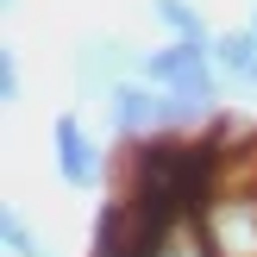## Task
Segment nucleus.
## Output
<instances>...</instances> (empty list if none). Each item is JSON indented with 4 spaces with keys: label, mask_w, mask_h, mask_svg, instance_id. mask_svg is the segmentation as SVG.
I'll return each instance as SVG.
<instances>
[{
    "label": "nucleus",
    "mask_w": 257,
    "mask_h": 257,
    "mask_svg": "<svg viewBox=\"0 0 257 257\" xmlns=\"http://www.w3.org/2000/svg\"><path fill=\"white\" fill-rule=\"evenodd\" d=\"M245 25H251V32H257V13H251V19H245Z\"/></svg>",
    "instance_id": "11"
},
{
    "label": "nucleus",
    "mask_w": 257,
    "mask_h": 257,
    "mask_svg": "<svg viewBox=\"0 0 257 257\" xmlns=\"http://www.w3.org/2000/svg\"><path fill=\"white\" fill-rule=\"evenodd\" d=\"M213 69H220V82H238V88L257 82V32L251 25H232V32L213 38Z\"/></svg>",
    "instance_id": "7"
},
{
    "label": "nucleus",
    "mask_w": 257,
    "mask_h": 257,
    "mask_svg": "<svg viewBox=\"0 0 257 257\" xmlns=\"http://www.w3.org/2000/svg\"><path fill=\"white\" fill-rule=\"evenodd\" d=\"M145 82L163 88V94H182V100H201V107H220V69H213L207 50H188V44H157L145 50Z\"/></svg>",
    "instance_id": "3"
},
{
    "label": "nucleus",
    "mask_w": 257,
    "mask_h": 257,
    "mask_svg": "<svg viewBox=\"0 0 257 257\" xmlns=\"http://www.w3.org/2000/svg\"><path fill=\"white\" fill-rule=\"evenodd\" d=\"M251 94H257V82H251Z\"/></svg>",
    "instance_id": "12"
},
{
    "label": "nucleus",
    "mask_w": 257,
    "mask_h": 257,
    "mask_svg": "<svg viewBox=\"0 0 257 257\" xmlns=\"http://www.w3.org/2000/svg\"><path fill=\"white\" fill-rule=\"evenodd\" d=\"M0 7H7V13H19V7H25V0H0Z\"/></svg>",
    "instance_id": "10"
},
{
    "label": "nucleus",
    "mask_w": 257,
    "mask_h": 257,
    "mask_svg": "<svg viewBox=\"0 0 257 257\" xmlns=\"http://www.w3.org/2000/svg\"><path fill=\"white\" fill-rule=\"evenodd\" d=\"M50 163H57V182L69 195H94L107 182V145L88 132L82 113H57L50 119Z\"/></svg>",
    "instance_id": "2"
},
{
    "label": "nucleus",
    "mask_w": 257,
    "mask_h": 257,
    "mask_svg": "<svg viewBox=\"0 0 257 257\" xmlns=\"http://www.w3.org/2000/svg\"><path fill=\"white\" fill-rule=\"evenodd\" d=\"M213 257H257V182H226L201 213Z\"/></svg>",
    "instance_id": "4"
},
{
    "label": "nucleus",
    "mask_w": 257,
    "mask_h": 257,
    "mask_svg": "<svg viewBox=\"0 0 257 257\" xmlns=\"http://www.w3.org/2000/svg\"><path fill=\"white\" fill-rule=\"evenodd\" d=\"M100 113H107V132L119 138L125 151H138V145H151V138H163V88H151L145 75H138V82H125Z\"/></svg>",
    "instance_id": "5"
},
{
    "label": "nucleus",
    "mask_w": 257,
    "mask_h": 257,
    "mask_svg": "<svg viewBox=\"0 0 257 257\" xmlns=\"http://www.w3.org/2000/svg\"><path fill=\"white\" fill-rule=\"evenodd\" d=\"M0 100H7V107H19V100H25V63H19V50H13V44H0Z\"/></svg>",
    "instance_id": "9"
},
{
    "label": "nucleus",
    "mask_w": 257,
    "mask_h": 257,
    "mask_svg": "<svg viewBox=\"0 0 257 257\" xmlns=\"http://www.w3.org/2000/svg\"><path fill=\"white\" fill-rule=\"evenodd\" d=\"M138 75H145V50H132L113 32H88V38H75V50H69V82H75V94L94 100V107H107Z\"/></svg>",
    "instance_id": "1"
},
{
    "label": "nucleus",
    "mask_w": 257,
    "mask_h": 257,
    "mask_svg": "<svg viewBox=\"0 0 257 257\" xmlns=\"http://www.w3.org/2000/svg\"><path fill=\"white\" fill-rule=\"evenodd\" d=\"M151 19L163 25V38L170 44H188V50H207L213 57V25H207V13L195 7V0H151Z\"/></svg>",
    "instance_id": "6"
},
{
    "label": "nucleus",
    "mask_w": 257,
    "mask_h": 257,
    "mask_svg": "<svg viewBox=\"0 0 257 257\" xmlns=\"http://www.w3.org/2000/svg\"><path fill=\"white\" fill-rule=\"evenodd\" d=\"M0 251H7V257H57V245H50V238L13 207V201L0 207Z\"/></svg>",
    "instance_id": "8"
}]
</instances>
